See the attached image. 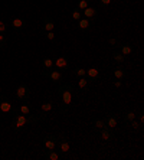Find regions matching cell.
<instances>
[{
    "label": "cell",
    "mask_w": 144,
    "mask_h": 160,
    "mask_svg": "<svg viewBox=\"0 0 144 160\" xmlns=\"http://www.w3.org/2000/svg\"><path fill=\"white\" fill-rule=\"evenodd\" d=\"M48 120L46 112L42 111L41 114H29V116H25V114H20V112L16 111V108L12 112V128L15 131H20L23 130L25 127L27 126H33V124L39 123V121H45Z\"/></svg>",
    "instance_id": "cell-1"
},
{
    "label": "cell",
    "mask_w": 144,
    "mask_h": 160,
    "mask_svg": "<svg viewBox=\"0 0 144 160\" xmlns=\"http://www.w3.org/2000/svg\"><path fill=\"white\" fill-rule=\"evenodd\" d=\"M74 84L69 82H62L61 85H58V94L61 97V105H59V112L62 116H65L71 108L72 104V91H74Z\"/></svg>",
    "instance_id": "cell-2"
},
{
    "label": "cell",
    "mask_w": 144,
    "mask_h": 160,
    "mask_svg": "<svg viewBox=\"0 0 144 160\" xmlns=\"http://www.w3.org/2000/svg\"><path fill=\"white\" fill-rule=\"evenodd\" d=\"M41 74L43 78H48L49 81H51L52 84H55V85H61V84L65 81L62 71H58V69H43Z\"/></svg>",
    "instance_id": "cell-3"
},
{
    "label": "cell",
    "mask_w": 144,
    "mask_h": 160,
    "mask_svg": "<svg viewBox=\"0 0 144 160\" xmlns=\"http://www.w3.org/2000/svg\"><path fill=\"white\" fill-rule=\"evenodd\" d=\"M16 98H17V101H29L30 100V95H32V92H30V88L26 84H20V85L16 88V92H15Z\"/></svg>",
    "instance_id": "cell-4"
},
{
    "label": "cell",
    "mask_w": 144,
    "mask_h": 160,
    "mask_svg": "<svg viewBox=\"0 0 144 160\" xmlns=\"http://www.w3.org/2000/svg\"><path fill=\"white\" fill-rule=\"evenodd\" d=\"M56 147L59 149V152L62 153V154H67V153L71 152L69 140H68V137L63 133L58 134V144H56Z\"/></svg>",
    "instance_id": "cell-5"
},
{
    "label": "cell",
    "mask_w": 144,
    "mask_h": 160,
    "mask_svg": "<svg viewBox=\"0 0 144 160\" xmlns=\"http://www.w3.org/2000/svg\"><path fill=\"white\" fill-rule=\"evenodd\" d=\"M13 110H15V107H13V104L10 102V100H9L6 95H0V112H3V114H12L13 112Z\"/></svg>",
    "instance_id": "cell-6"
},
{
    "label": "cell",
    "mask_w": 144,
    "mask_h": 160,
    "mask_svg": "<svg viewBox=\"0 0 144 160\" xmlns=\"http://www.w3.org/2000/svg\"><path fill=\"white\" fill-rule=\"evenodd\" d=\"M56 144H58V136H55V134H46L43 137L45 150H55Z\"/></svg>",
    "instance_id": "cell-7"
},
{
    "label": "cell",
    "mask_w": 144,
    "mask_h": 160,
    "mask_svg": "<svg viewBox=\"0 0 144 160\" xmlns=\"http://www.w3.org/2000/svg\"><path fill=\"white\" fill-rule=\"evenodd\" d=\"M53 68L58 69V71H65L69 68V59H68V56L65 55H61L58 56L55 61H53Z\"/></svg>",
    "instance_id": "cell-8"
},
{
    "label": "cell",
    "mask_w": 144,
    "mask_h": 160,
    "mask_svg": "<svg viewBox=\"0 0 144 160\" xmlns=\"http://www.w3.org/2000/svg\"><path fill=\"white\" fill-rule=\"evenodd\" d=\"M100 137L102 138L104 142H112V140L115 138V134L110 127H104V128L100 130Z\"/></svg>",
    "instance_id": "cell-9"
},
{
    "label": "cell",
    "mask_w": 144,
    "mask_h": 160,
    "mask_svg": "<svg viewBox=\"0 0 144 160\" xmlns=\"http://www.w3.org/2000/svg\"><path fill=\"white\" fill-rule=\"evenodd\" d=\"M98 15H100V10H98L97 8H87V9L82 10V16L87 18V19H89L91 22L95 20V19L98 18Z\"/></svg>",
    "instance_id": "cell-10"
},
{
    "label": "cell",
    "mask_w": 144,
    "mask_h": 160,
    "mask_svg": "<svg viewBox=\"0 0 144 160\" xmlns=\"http://www.w3.org/2000/svg\"><path fill=\"white\" fill-rule=\"evenodd\" d=\"M112 75H114L115 79H118V81H122V79L127 77V71L124 69V67H122L121 63H118L117 67L112 69Z\"/></svg>",
    "instance_id": "cell-11"
},
{
    "label": "cell",
    "mask_w": 144,
    "mask_h": 160,
    "mask_svg": "<svg viewBox=\"0 0 144 160\" xmlns=\"http://www.w3.org/2000/svg\"><path fill=\"white\" fill-rule=\"evenodd\" d=\"M77 22H78V29L82 30V32H88V30L92 28V22H91L89 19L84 18V16H82L79 20H77Z\"/></svg>",
    "instance_id": "cell-12"
},
{
    "label": "cell",
    "mask_w": 144,
    "mask_h": 160,
    "mask_svg": "<svg viewBox=\"0 0 144 160\" xmlns=\"http://www.w3.org/2000/svg\"><path fill=\"white\" fill-rule=\"evenodd\" d=\"M16 111L20 114H25V116H29V114H32V104L29 101H22V104L16 108Z\"/></svg>",
    "instance_id": "cell-13"
},
{
    "label": "cell",
    "mask_w": 144,
    "mask_h": 160,
    "mask_svg": "<svg viewBox=\"0 0 144 160\" xmlns=\"http://www.w3.org/2000/svg\"><path fill=\"white\" fill-rule=\"evenodd\" d=\"M10 25H12V28H13V30H15V32H20L22 29H25V28H26V22L23 20V19H20V18L12 19Z\"/></svg>",
    "instance_id": "cell-14"
},
{
    "label": "cell",
    "mask_w": 144,
    "mask_h": 160,
    "mask_svg": "<svg viewBox=\"0 0 144 160\" xmlns=\"http://www.w3.org/2000/svg\"><path fill=\"white\" fill-rule=\"evenodd\" d=\"M104 121H105L107 127H110L111 130H114L115 127L118 126V116L117 114H110V116H107L104 118Z\"/></svg>",
    "instance_id": "cell-15"
},
{
    "label": "cell",
    "mask_w": 144,
    "mask_h": 160,
    "mask_svg": "<svg viewBox=\"0 0 144 160\" xmlns=\"http://www.w3.org/2000/svg\"><path fill=\"white\" fill-rule=\"evenodd\" d=\"M117 49H118L124 56H128V55L133 53V46H131L128 42H126V43H120L118 46H117Z\"/></svg>",
    "instance_id": "cell-16"
},
{
    "label": "cell",
    "mask_w": 144,
    "mask_h": 160,
    "mask_svg": "<svg viewBox=\"0 0 144 160\" xmlns=\"http://www.w3.org/2000/svg\"><path fill=\"white\" fill-rule=\"evenodd\" d=\"M85 77L88 78V81L98 79V77H100V71H98V68H97V67L88 68V69H87V74H85Z\"/></svg>",
    "instance_id": "cell-17"
},
{
    "label": "cell",
    "mask_w": 144,
    "mask_h": 160,
    "mask_svg": "<svg viewBox=\"0 0 144 160\" xmlns=\"http://www.w3.org/2000/svg\"><path fill=\"white\" fill-rule=\"evenodd\" d=\"M41 30H43V32L55 30V20L51 18H43V28H42Z\"/></svg>",
    "instance_id": "cell-18"
},
{
    "label": "cell",
    "mask_w": 144,
    "mask_h": 160,
    "mask_svg": "<svg viewBox=\"0 0 144 160\" xmlns=\"http://www.w3.org/2000/svg\"><path fill=\"white\" fill-rule=\"evenodd\" d=\"M43 157L45 159H48V160H59L61 154L56 152V150H45Z\"/></svg>",
    "instance_id": "cell-19"
},
{
    "label": "cell",
    "mask_w": 144,
    "mask_h": 160,
    "mask_svg": "<svg viewBox=\"0 0 144 160\" xmlns=\"http://www.w3.org/2000/svg\"><path fill=\"white\" fill-rule=\"evenodd\" d=\"M92 127L95 128V130L100 131L101 128H104V127H107V124H105L104 118H94V120H92Z\"/></svg>",
    "instance_id": "cell-20"
},
{
    "label": "cell",
    "mask_w": 144,
    "mask_h": 160,
    "mask_svg": "<svg viewBox=\"0 0 144 160\" xmlns=\"http://www.w3.org/2000/svg\"><path fill=\"white\" fill-rule=\"evenodd\" d=\"M112 59H114L117 63H124V62H126V56L122 55L118 49H117V51H114V52H112Z\"/></svg>",
    "instance_id": "cell-21"
},
{
    "label": "cell",
    "mask_w": 144,
    "mask_h": 160,
    "mask_svg": "<svg viewBox=\"0 0 144 160\" xmlns=\"http://www.w3.org/2000/svg\"><path fill=\"white\" fill-rule=\"evenodd\" d=\"M53 105H55V102H53L52 100L45 101L43 104L41 105V110H42L43 112H49V111H52V110H53Z\"/></svg>",
    "instance_id": "cell-22"
},
{
    "label": "cell",
    "mask_w": 144,
    "mask_h": 160,
    "mask_svg": "<svg viewBox=\"0 0 144 160\" xmlns=\"http://www.w3.org/2000/svg\"><path fill=\"white\" fill-rule=\"evenodd\" d=\"M88 85H89V81H88V78H87V77H82V78L78 79V88H79V89L85 91V89L88 88Z\"/></svg>",
    "instance_id": "cell-23"
},
{
    "label": "cell",
    "mask_w": 144,
    "mask_h": 160,
    "mask_svg": "<svg viewBox=\"0 0 144 160\" xmlns=\"http://www.w3.org/2000/svg\"><path fill=\"white\" fill-rule=\"evenodd\" d=\"M42 67H43V69H53V59L52 58H43Z\"/></svg>",
    "instance_id": "cell-24"
},
{
    "label": "cell",
    "mask_w": 144,
    "mask_h": 160,
    "mask_svg": "<svg viewBox=\"0 0 144 160\" xmlns=\"http://www.w3.org/2000/svg\"><path fill=\"white\" fill-rule=\"evenodd\" d=\"M39 33H41V36L46 38L49 42L55 41V33H53V30H51V32H43V30H39Z\"/></svg>",
    "instance_id": "cell-25"
},
{
    "label": "cell",
    "mask_w": 144,
    "mask_h": 160,
    "mask_svg": "<svg viewBox=\"0 0 144 160\" xmlns=\"http://www.w3.org/2000/svg\"><path fill=\"white\" fill-rule=\"evenodd\" d=\"M72 74L77 77V78H82V77H85V74H87V69H84V68H81V67H77L72 71Z\"/></svg>",
    "instance_id": "cell-26"
},
{
    "label": "cell",
    "mask_w": 144,
    "mask_h": 160,
    "mask_svg": "<svg viewBox=\"0 0 144 160\" xmlns=\"http://www.w3.org/2000/svg\"><path fill=\"white\" fill-rule=\"evenodd\" d=\"M78 2V8L77 9H79V10H84V9H87V8H89V0H77Z\"/></svg>",
    "instance_id": "cell-27"
},
{
    "label": "cell",
    "mask_w": 144,
    "mask_h": 160,
    "mask_svg": "<svg viewBox=\"0 0 144 160\" xmlns=\"http://www.w3.org/2000/svg\"><path fill=\"white\" fill-rule=\"evenodd\" d=\"M130 126H131V128H133L134 131H140L141 130V124L138 123V121H136V118L130 121Z\"/></svg>",
    "instance_id": "cell-28"
},
{
    "label": "cell",
    "mask_w": 144,
    "mask_h": 160,
    "mask_svg": "<svg viewBox=\"0 0 144 160\" xmlns=\"http://www.w3.org/2000/svg\"><path fill=\"white\" fill-rule=\"evenodd\" d=\"M122 117H124V120H126V121H131V120L136 118V112H134V111H127Z\"/></svg>",
    "instance_id": "cell-29"
},
{
    "label": "cell",
    "mask_w": 144,
    "mask_h": 160,
    "mask_svg": "<svg viewBox=\"0 0 144 160\" xmlns=\"http://www.w3.org/2000/svg\"><path fill=\"white\" fill-rule=\"evenodd\" d=\"M81 18H82V12L79 10V9H74V12H72V19H74V20H79Z\"/></svg>",
    "instance_id": "cell-30"
},
{
    "label": "cell",
    "mask_w": 144,
    "mask_h": 160,
    "mask_svg": "<svg viewBox=\"0 0 144 160\" xmlns=\"http://www.w3.org/2000/svg\"><path fill=\"white\" fill-rule=\"evenodd\" d=\"M6 45H7V39H6V36H4V35L0 33V49H3Z\"/></svg>",
    "instance_id": "cell-31"
},
{
    "label": "cell",
    "mask_w": 144,
    "mask_h": 160,
    "mask_svg": "<svg viewBox=\"0 0 144 160\" xmlns=\"http://www.w3.org/2000/svg\"><path fill=\"white\" fill-rule=\"evenodd\" d=\"M6 32H7V25H6L3 20H0V33L4 35Z\"/></svg>",
    "instance_id": "cell-32"
},
{
    "label": "cell",
    "mask_w": 144,
    "mask_h": 160,
    "mask_svg": "<svg viewBox=\"0 0 144 160\" xmlns=\"http://www.w3.org/2000/svg\"><path fill=\"white\" fill-rule=\"evenodd\" d=\"M111 3H112V0H98V4H100L101 8H107Z\"/></svg>",
    "instance_id": "cell-33"
},
{
    "label": "cell",
    "mask_w": 144,
    "mask_h": 160,
    "mask_svg": "<svg viewBox=\"0 0 144 160\" xmlns=\"http://www.w3.org/2000/svg\"><path fill=\"white\" fill-rule=\"evenodd\" d=\"M108 43L111 45V46H114V48H117V46H118V41H117V39H115V38H110V39H108Z\"/></svg>",
    "instance_id": "cell-34"
},
{
    "label": "cell",
    "mask_w": 144,
    "mask_h": 160,
    "mask_svg": "<svg viewBox=\"0 0 144 160\" xmlns=\"http://www.w3.org/2000/svg\"><path fill=\"white\" fill-rule=\"evenodd\" d=\"M121 85H122L121 81H118V79H117V81L114 82V87H115V88H121Z\"/></svg>",
    "instance_id": "cell-35"
},
{
    "label": "cell",
    "mask_w": 144,
    "mask_h": 160,
    "mask_svg": "<svg viewBox=\"0 0 144 160\" xmlns=\"http://www.w3.org/2000/svg\"><path fill=\"white\" fill-rule=\"evenodd\" d=\"M143 121H144V116L143 114H140V117H138V123H140L141 126H143Z\"/></svg>",
    "instance_id": "cell-36"
}]
</instances>
